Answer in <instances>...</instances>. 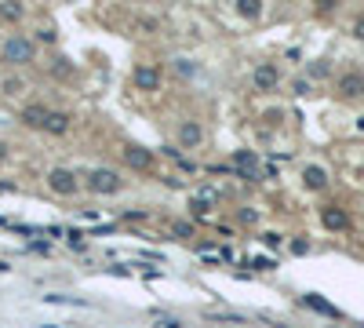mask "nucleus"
Here are the masks:
<instances>
[{
  "instance_id": "1",
  "label": "nucleus",
  "mask_w": 364,
  "mask_h": 328,
  "mask_svg": "<svg viewBox=\"0 0 364 328\" xmlns=\"http://www.w3.org/2000/svg\"><path fill=\"white\" fill-rule=\"evenodd\" d=\"M4 62H11V66L33 62V44H30L26 37H8V40H4Z\"/></svg>"
},
{
  "instance_id": "2",
  "label": "nucleus",
  "mask_w": 364,
  "mask_h": 328,
  "mask_svg": "<svg viewBox=\"0 0 364 328\" xmlns=\"http://www.w3.org/2000/svg\"><path fill=\"white\" fill-rule=\"evenodd\" d=\"M88 186H92L95 193H117V190H120V175H117L113 168H95V171L88 175Z\"/></svg>"
},
{
  "instance_id": "3",
  "label": "nucleus",
  "mask_w": 364,
  "mask_h": 328,
  "mask_svg": "<svg viewBox=\"0 0 364 328\" xmlns=\"http://www.w3.org/2000/svg\"><path fill=\"white\" fill-rule=\"evenodd\" d=\"M48 186H51L55 193H62V197H70V193H77V175H73L70 168H51Z\"/></svg>"
},
{
  "instance_id": "4",
  "label": "nucleus",
  "mask_w": 364,
  "mask_h": 328,
  "mask_svg": "<svg viewBox=\"0 0 364 328\" xmlns=\"http://www.w3.org/2000/svg\"><path fill=\"white\" fill-rule=\"evenodd\" d=\"M277 66H270V62H263V66H255V73H251V84L259 87V92H273L277 87Z\"/></svg>"
},
{
  "instance_id": "5",
  "label": "nucleus",
  "mask_w": 364,
  "mask_h": 328,
  "mask_svg": "<svg viewBox=\"0 0 364 328\" xmlns=\"http://www.w3.org/2000/svg\"><path fill=\"white\" fill-rule=\"evenodd\" d=\"M233 164H237V171L244 175V179H259V161H255L251 150H237L233 153Z\"/></svg>"
},
{
  "instance_id": "6",
  "label": "nucleus",
  "mask_w": 364,
  "mask_h": 328,
  "mask_svg": "<svg viewBox=\"0 0 364 328\" xmlns=\"http://www.w3.org/2000/svg\"><path fill=\"white\" fill-rule=\"evenodd\" d=\"M339 92L346 99H360L364 95V73H342L339 77Z\"/></svg>"
},
{
  "instance_id": "7",
  "label": "nucleus",
  "mask_w": 364,
  "mask_h": 328,
  "mask_svg": "<svg viewBox=\"0 0 364 328\" xmlns=\"http://www.w3.org/2000/svg\"><path fill=\"white\" fill-rule=\"evenodd\" d=\"M124 161L139 171H146V168H153V153L142 150V146H124Z\"/></svg>"
},
{
  "instance_id": "8",
  "label": "nucleus",
  "mask_w": 364,
  "mask_h": 328,
  "mask_svg": "<svg viewBox=\"0 0 364 328\" xmlns=\"http://www.w3.org/2000/svg\"><path fill=\"white\" fill-rule=\"evenodd\" d=\"M132 80H135V87H142V92H157L161 87V73L149 70V66H139V70L132 73Z\"/></svg>"
},
{
  "instance_id": "9",
  "label": "nucleus",
  "mask_w": 364,
  "mask_h": 328,
  "mask_svg": "<svg viewBox=\"0 0 364 328\" xmlns=\"http://www.w3.org/2000/svg\"><path fill=\"white\" fill-rule=\"evenodd\" d=\"M320 223H325L328 230H350V215L342 208H325L320 212Z\"/></svg>"
},
{
  "instance_id": "10",
  "label": "nucleus",
  "mask_w": 364,
  "mask_h": 328,
  "mask_svg": "<svg viewBox=\"0 0 364 328\" xmlns=\"http://www.w3.org/2000/svg\"><path fill=\"white\" fill-rule=\"evenodd\" d=\"M48 109L44 106H26L23 109V124H30V128H48Z\"/></svg>"
},
{
  "instance_id": "11",
  "label": "nucleus",
  "mask_w": 364,
  "mask_h": 328,
  "mask_svg": "<svg viewBox=\"0 0 364 328\" xmlns=\"http://www.w3.org/2000/svg\"><path fill=\"white\" fill-rule=\"evenodd\" d=\"M303 183H306L310 190H325V186H328V171L317 168V164H310V168L303 171Z\"/></svg>"
},
{
  "instance_id": "12",
  "label": "nucleus",
  "mask_w": 364,
  "mask_h": 328,
  "mask_svg": "<svg viewBox=\"0 0 364 328\" xmlns=\"http://www.w3.org/2000/svg\"><path fill=\"white\" fill-rule=\"evenodd\" d=\"M201 139H204L201 124H194V121H189V124H182V128H179V142H182V146H197Z\"/></svg>"
},
{
  "instance_id": "13",
  "label": "nucleus",
  "mask_w": 364,
  "mask_h": 328,
  "mask_svg": "<svg viewBox=\"0 0 364 328\" xmlns=\"http://www.w3.org/2000/svg\"><path fill=\"white\" fill-rule=\"evenodd\" d=\"M303 303L310 306V310H317V314H328V317H339V310H335V306H332V303H325V299H320V296H306Z\"/></svg>"
},
{
  "instance_id": "14",
  "label": "nucleus",
  "mask_w": 364,
  "mask_h": 328,
  "mask_svg": "<svg viewBox=\"0 0 364 328\" xmlns=\"http://www.w3.org/2000/svg\"><path fill=\"white\" fill-rule=\"evenodd\" d=\"M48 131H51V135H66V131H70V117L66 114H51L48 117Z\"/></svg>"
},
{
  "instance_id": "15",
  "label": "nucleus",
  "mask_w": 364,
  "mask_h": 328,
  "mask_svg": "<svg viewBox=\"0 0 364 328\" xmlns=\"http://www.w3.org/2000/svg\"><path fill=\"white\" fill-rule=\"evenodd\" d=\"M0 18L18 22V18H23V8H18V4H11V0H0Z\"/></svg>"
},
{
  "instance_id": "16",
  "label": "nucleus",
  "mask_w": 364,
  "mask_h": 328,
  "mask_svg": "<svg viewBox=\"0 0 364 328\" xmlns=\"http://www.w3.org/2000/svg\"><path fill=\"white\" fill-rule=\"evenodd\" d=\"M237 11L248 15V18H255V15L263 11V0H237Z\"/></svg>"
},
{
  "instance_id": "17",
  "label": "nucleus",
  "mask_w": 364,
  "mask_h": 328,
  "mask_svg": "<svg viewBox=\"0 0 364 328\" xmlns=\"http://www.w3.org/2000/svg\"><path fill=\"white\" fill-rule=\"evenodd\" d=\"M175 233L179 237H194V226H189V223H175Z\"/></svg>"
},
{
  "instance_id": "18",
  "label": "nucleus",
  "mask_w": 364,
  "mask_h": 328,
  "mask_svg": "<svg viewBox=\"0 0 364 328\" xmlns=\"http://www.w3.org/2000/svg\"><path fill=\"white\" fill-rule=\"evenodd\" d=\"M306 248H310V245H306V241H291V252H295V255H303Z\"/></svg>"
},
{
  "instance_id": "19",
  "label": "nucleus",
  "mask_w": 364,
  "mask_h": 328,
  "mask_svg": "<svg viewBox=\"0 0 364 328\" xmlns=\"http://www.w3.org/2000/svg\"><path fill=\"white\" fill-rule=\"evenodd\" d=\"M353 33H357V37L364 40V18H357V26H353Z\"/></svg>"
},
{
  "instance_id": "20",
  "label": "nucleus",
  "mask_w": 364,
  "mask_h": 328,
  "mask_svg": "<svg viewBox=\"0 0 364 328\" xmlns=\"http://www.w3.org/2000/svg\"><path fill=\"white\" fill-rule=\"evenodd\" d=\"M4 157H8V146H4V142H0V161H4Z\"/></svg>"
}]
</instances>
